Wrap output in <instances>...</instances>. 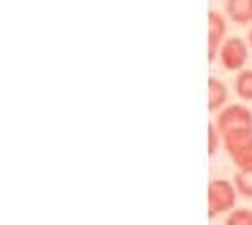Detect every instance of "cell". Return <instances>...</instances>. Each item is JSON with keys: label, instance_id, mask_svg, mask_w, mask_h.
Masks as SVG:
<instances>
[{"label": "cell", "instance_id": "cell-1", "mask_svg": "<svg viewBox=\"0 0 252 225\" xmlns=\"http://www.w3.org/2000/svg\"><path fill=\"white\" fill-rule=\"evenodd\" d=\"M238 189L228 179H211L209 184V216H220L235 208Z\"/></svg>", "mask_w": 252, "mask_h": 225}, {"label": "cell", "instance_id": "cell-2", "mask_svg": "<svg viewBox=\"0 0 252 225\" xmlns=\"http://www.w3.org/2000/svg\"><path fill=\"white\" fill-rule=\"evenodd\" d=\"M216 129L220 136H228L240 129H252V112H248L243 104H228L216 116Z\"/></svg>", "mask_w": 252, "mask_h": 225}, {"label": "cell", "instance_id": "cell-3", "mask_svg": "<svg viewBox=\"0 0 252 225\" xmlns=\"http://www.w3.org/2000/svg\"><path fill=\"white\" fill-rule=\"evenodd\" d=\"M219 61L225 70H243L248 63V44L240 36L225 39L219 51Z\"/></svg>", "mask_w": 252, "mask_h": 225}, {"label": "cell", "instance_id": "cell-4", "mask_svg": "<svg viewBox=\"0 0 252 225\" xmlns=\"http://www.w3.org/2000/svg\"><path fill=\"white\" fill-rule=\"evenodd\" d=\"M228 17H223L220 12L211 10L209 12V61L219 58V51L223 46V39H225V32H228Z\"/></svg>", "mask_w": 252, "mask_h": 225}, {"label": "cell", "instance_id": "cell-5", "mask_svg": "<svg viewBox=\"0 0 252 225\" xmlns=\"http://www.w3.org/2000/svg\"><path fill=\"white\" fill-rule=\"evenodd\" d=\"M225 17L235 25H252V0H225Z\"/></svg>", "mask_w": 252, "mask_h": 225}, {"label": "cell", "instance_id": "cell-6", "mask_svg": "<svg viewBox=\"0 0 252 225\" xmlns=\"http://www.w3.org/2000/svg\"><path fill=\"white\" fill-rule=\"evenodd\" d=\"M225 102H228V87H225V83L219 80V78H211L209 80V109L211 112H220L223 107H228Z\"/></svg>", "mask_w": 252, "mask_h": 225}, {"label": "cell", "instance_id": "cell-7", "mask_svg": "<svg viewBox=\"0 0 252 225\" xmlns=\"http://www.w3.org/2000/svg\"><path fill=\"white\" fill-rule=\"evenodd\" d=\"M248 143H252V129H240V131H233L228 136H223V145L228 153H235L240 148H245Z\"/></svg>", "mask_w": 252, "mask_h": 225}, {"label": "cell", "instance_id": "cell-8", "mask_svg": "<svg viewBox=\"0 0 252 225\" xmlns=\"http://www.w3.org/2000/svg\"><path fill=\"white\" fill-rule=\"evenodd\" d=\"M235 92L238 97L252 102V70H238V78H235Z\"/></svg>", "mask_w": 252, "mask_h": 225}, {"label": "cell", "instance_id": "cell-9", "mask_svg": "<svg viewBox=\"0 0 252 225\" xmlns=\"http://www.w3.org/2000/svg\"><path fill=\"white\" fill-rule=\"evenodd\" d=\"M238 194H243L245 198H252V169H240L233 179Z\"/></svg>", "mask_w": 252, "mask_h": 225}, {"label": "cell", "instance_id": "cell-10", "mask_svg": "<svg viewBox=\"0 0 252 225\" xmlns=\"http://www.w3.org/2000/svg\"><path fill=\"white\" fill-rule=\"evenodd\" d=\"M230 158L238 165V169H252V143H248L245 148H240L235 153H230Z\"/></svg>", "mask_w": 252, "mask_h": 225}, {"label": "cell", "instance_id": "cell-11", "mask_svg": "<svg viewBox=\"0 0 252 225\" xmlns=\"http://www.w3.org/2000/svg\"><path fill=\"white\" fill-rule=\"evenodd\" d=\"M225 225H252V211L248 208H233Z\"/></svg>", "mask_w": 252, "mask_h": 225}, {"label": "cell", "instance_id": "cell-12", "mask_svg": "<svg viewBox=\"0 0 252 225\" xmlns=\"http://www.w3.org/2000/svg\"><path fill=\"white\" fill-rule=\"evenodd\" d=\"M219 138H223V136L219 133L216 124H214V126L209 129V153H211V155H214V153L219 150Z\"/></svg>", "mask_w": 252, "mask_h": 225}, {"label": "cell", "instance_id": "cell-13", "mask_svg": "<svg viewBox=\"0 0 252 225\" xmlns=\"http://www.w3.org/2000/svg\"><path fill=\"white\" fill-rule=\"evenodd\" d=\"M248 41H250V49H252V29H250V34H248Z\"/></svg>", "mask_w": 252, "mask_h": 225}]
</instances>
